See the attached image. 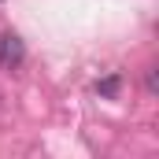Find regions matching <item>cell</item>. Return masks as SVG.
<instances>
[{"label":"cell","instance_id":"1","mask_svg":"<svg viewBox=\"0 0 159 159\" xmlns=\"http://www.w3.org/2000/svg\"><path fill=\"white\" fill-rule=\"evenodd\" d=\"M22 59H26L22 37H19V34H4V37H0V70H15Z\"/></svg>","mask_w":159,"mask_h":159},{"label":"cell","instance_id":"2","mask_svg":"<svg viewBox=\"0 0 159 159\" xmlns=\"http://www.w3.org/2000/svg\"><path fill=\"white\" fill-rule=\"evenodd\" d=\"M115 89H119V78H107V81H104V85H100V93H104V96H111Z\"/></svg>","mask_w":159,"mask_h":159}]
</instances>
